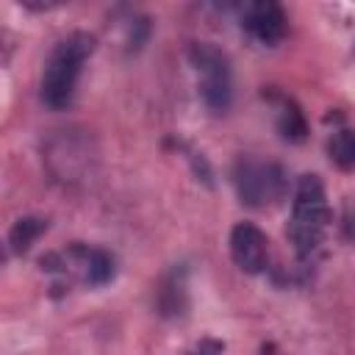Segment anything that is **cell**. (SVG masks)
I'll return each mask as SVG.
<instances>
[{"mask_svg":"<svg viewBox=\"0 0 355 355\" xmlns=\"http://www.w3.org/2000/svg\"><path fill=\"white\" fill-rule=\"evenodd\" d=\"M327 227H330V208H327L324 186L319 175H302L294 189L291 219L286 227V236L294 244L297 255L311 258L324 244Z\"/></svg>","mask_w":355,"mask_h":355,"instance_id":"6da1fadb","label":"cell"},{"mask_svg":"<svg viewBox=\"0 0 355 355\" xmlns=\"http://www.w3.org/2000/svg\"><path fill=\"white\" fill-rule=\"evenodd\" d=\"M94 53V36L75 31L67 39H61L42 72V100L44 105H50L53 111H61L72 103L75 97V86L80 78V69L86 64V58Z\"/></svg>","mask_w":355,"mask_h":355,"instance_id":"7a4b0ae2","label":"cell"},{"mask_svg":"<svg viewBox=\"0 0 355 355\" xmlns=\"http://www.w3.org/2000/svg\"><path fill=\"white\" fill-rule=\"evenodd\" d=\"M189 61L200 78L202 103L214 114H225L233 100V69L230 58L211 42H197L189 50Z\"/></svg>","mask_w":355,"mask_h":355,"instance_id":"3957f363","label":"cell"},{"mask_svg":"<svg viewBox=\"0 0 355 355\" xmlns=\"http://www.w3.org/2000/svg\"><path fill=\"white\" fill-rule=\"evenodd\" d=\"M42 269L47 272H58V275H72L86 286H105L114 280V255L100 250V247H89V244H69L61 252H47L42 255Z\"/></svg>","mask_w":355,"mask_h":355,"instance_id":"277c9868","label":"cell"},{"mask_svg":"<svg viewBox=\"0 0 355 355\" xmlns=\"http://www.w3.org/2000/svg\"><path fill=\"white\" fill-rule=\"evenodd\" d=\"M233 186L244 205L263 208L283 197L286 191V175L275 161L261 158H241L233 169Z\"/></svg>","mask_w":355,"mask_h":355,"instance_id":"5b68a950","label":"cell"},{"mask_svg":"<svg viewBox=\"0 0 355 355\" xmlns=\"http://www.w3.org/2000/svg\"><path fill=\"white\" fill-rule=\"evenodd\" d=\"M230 258L247 275H261L269 263V239L252 222H239L230 230Z\"/></svg>","mask_w":355,"mask_h":355,"instance_id":"8992f818","label":"cell"},{"mask_svg":"<svg viewBox=\"0 0 355 355\" xmlns=\"http://www.w3.org/2000/svg\"><path fill=\"white\" fill-rule=\"evenodd\" d=\"M241 28L247 31V36L252 42H258L263 47H272L286 36V14L272 0L250 3L241 14Z\"/></svg>","mask_w":355,"mask_h":355,"instance_id":"52a82bcc","label":"cell"},{"mask_svg":"<svg viewBox=\"0 0 355 355\" xmlns=\"http://www.w3.org/2000/svg\"><path fill=\"white\" fill-rule=\"evenodd\" d=\"M44 230H47V222L42 216H19L8 230V244H11V250L17 255H22L36 244V239Z\"/></svg>","mask_w":355,"mask_h":355,"instance_id":"ba28073f","label":"cell"},{"mask_svg":"<svg viewBox=\"0 0 355 355\" xmlns=\"http://www.w3.org/2000/svg\"><path fill=\"white\" fill-rule=\"evenodd\" d=\"M277 130L286 141H302L308 133L302 111L288 97H277Z\"/></svg>","mask_w":355,"mask_h":355,"instance_id":"9c48e42d","label":"cell"},{"mask_svg":"<svg viewBox=\"0 0 355 355\" xmlns=\"http://www.w3.org/2000/svg\"><path fill=\"white\" fill-rule=\"evenodd\" d=\"M327 155L338 169H355V130L338 128L327 139Z\"/></svg>","mask_w":355,"mask_h":355,"instance_id":"30bf717a","label":"cell"},{"mask_svg":"<svg viewBox=\"0 0 355 355\" xmlns=\"http://www.w3.org/2000/svg\"><path fill=\"white\" fill-rule=\"evenodd\" d=\"M225 352V347L219 344V341H214V338H205V341H200L189 355H222Z\"/></svg>","mask_w":355,"mask_h":355,"instance_id":"8fae6325","label":"cell"}]
</instances>
